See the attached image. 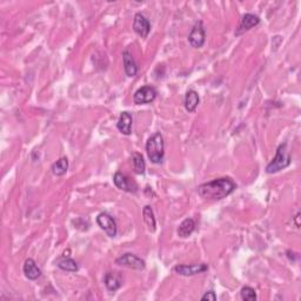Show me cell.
Here are the masks:
<instances>
[{
	"instance_id": "cell-11",
	"label": "cell",
	"mask_w": 301,
	"mask_h": 301,
	"mask_svg": "<svg viewBox=\"0 0 301 301\" xmlns=\"http://www.w3.org/2000/svg\"><path fill=\"white\" fill-rule=\"evenodd\" d=\"M260 24V18L256 14L252 13H246L243 15L241 18L240 24H239L237 31H235V36H241L247 31H250L253 27H256L257 25Z\"/></svg>"
},
{
	"instance_id": "cell-17",
	"label": "cell",
	"mask_w": 301,
	"mask_h": 301,
	"mask_svg": "<svg viewBox=\"0 0 301 301\" xmlns=\"http://www.w3.org/2000/svg\"><path fill=\"white\" fill-rule=\"evenodd\" d=\"M142 216H144V222L145 225L147 226V229L150 232H156L157 228V221H156V216H154L153 210H152L151 206H145L144 210H142Z\"/></svg>"
},
{
	"instance_id": "cell-12",
	"label": "cell",
	"mask_w": 301,
	"mask_h": 301,
	"mask_svg": "<svg viewBox=\"0 0 301 301\" xmlns=\"http://www.w3.org/2000/svg\"><path fill=\"white\" fill-rule=\"evenodd\" d=\"M104 282L108 291L116 292L123 286V275L119 272H107L105 274Z\"/></svg>"
},
{
	"instance_id": "cell-15",
	"label": "cell",
	"mask_w": 301,
	"mask_h": 301,
	"mask_svg": "<svg viewBox=\"0 0 301 301\" xmlns=\"http://www.w3.org/2000/svg\"><path fill=\"white\" fill-rule=\"evenodd\" d=\"M132 114L129 113V112H123L117 123V127L124 135H129L132 132Z\"/></svg>"
},
{
	"instance_id": "cell-7",
	"label": "cell",
	"mask_w": 301,
	"mask_h": 301,
	"mask_svg": "<svg viewBox=\"0 0 301 301\" xmlns=\"http://www.w3.org/2000/svg\"><path fill=\"white\" fill-rule=\"evenodd\" d=\"M97 223L100 226L101 229H104L105 233H106L110 238H114L118 233V227L116 220L113 219V216H111L110 214L106 212H102L97 216Z\"/></svg>"
},
{
	"instance_id": "cell-16",
	"label": "cell",
	"mask_w": 301,
	"mask_h": 301,
	"mask_svg": "<svg viewBox=\"0 0 301 301\" xmlns=\"http://www.w3.org/2000/svg\"><path fill=\"white\" fill-rule=\"evenodd\" d=\"M199 101H200V98H199V94H198L197 91H194V89H190V91L186 92L185 102H184L186 111L190 112V113L194 112L195 110H197L198 105H199Z\"/></svg>"
},
{
	"instance_id": "cell-20",
	"label": "cell",
	"mask_w": 301,
	"mask_h": 301,
	"mask_svg": "<svg viewBox=\"0 0 301 301\" xmlns=\"http://www.w3.org/2000/svg\"><path fill=\"white\" fill-rule=\"evenodd\" d=\"M57 266L60 269H63V271L66 272H77L79 269L78 263L74 261L73 259H71V258H63L61 260H59L57 262Z\"/></svg>"
},
{
	"instance_id": "cell-6",
	"label": "cell",
	"mask_w": 301,
	"mask_h": 301,
	"mask_svg": "<svg viewBox=\"0 0 301 301\" xmlns=\"http://www.w3.org/2000/svg\"><path fill=\"white\" fill-rule=\"evenodd\" d=\"M157 89L153 86L146 85L142 86L134 93L133 95V100L134 104L136 105H145V104H151L152 101L156 100L157 98Z\"/></svg>"
},
{
	"instance_id": "cell-23",
	"label": "cell",
	"mask_w": 301,
	"mask_h": 301,
	"mask_svg": "<svg viewBox=\"0 0 301 301\" xmlns=\"http://www.w3.org/2000/svg\"><path fill=\"white\" fill-rule=\"evenodd\" d=\"M201 300L203 301H215L216 300V294L214 291H209L206 292V293L204 294L203 297H201Z\"/></svg>"
},
{
	"instance_id": "cell-22",
	"label": "cell",
	"mask_w": 301,
	"mask_h": 301,
	"mask_svg": "<svg viewBox=\"0 0 301 301\" xmlns=\"http://www.w3.org/2000/svg\"><path fill=\"white\" fill-rule=\"evenodd\" d=\"M240 297H241V299L245 301H253L257 299V293H256V291H254V288L250 287V286H245L241 288Z\"/></svg>"
},
{
	"instance_id": "cell-4",
	"label": "cell",
	"mask_w": 301,
	"mask_h": 301,
	"mask_svg": "<svg viewBox=\"0 0 301 301\" xmlns=\"http://www.w3.org/2000/svg\"><path fill=\"white\" fill-rule=\"evenodd\" d=\"M206 42V31L203 21H197L194 26L192 27L190 34H188V43L192 47L201 48Z\"/></svg>"
},
{
	"instance_id": "cell-10",
	"label": "cell",
	"mask_w": 301,
	"mask_h": 301,
	"mask_svg": "<svg viewBox=\"0 0 301 301\" xmlns=\"http://www.w3.org/2000/svg\"><path fill=\"white\" fill-rule=\"evenodd\" d=\"M133 31L141 38H147L151 31V23L142 13H136L133 20Z\"/></svg>"
},
{
	"instance_id": "cell-19",
	"label": "cell",
	"mask_w": 301,
	"mask_h": 301,
	"mask_svg": "<svg viewBox=\"0 0 301 301\" xmlns=\"http://www.w3.org/2000/svg\"><path fill=\"white\" fill-rule=\"evenodd\" d=\"M52 173L57 176H61L64 174H66L67 170H68V159L67 158H60V159L55 161V163L51 167Z\"/></svg>"
},
{
	"instance_id": "cell-21",
	"label": "cell",
	"mask_w": 301,
	"mask_h": 301,
	"mask_svg": "<svg viewBox=\"0 0 301 301\" xmlns=\"http://www.w3.org/2000/svg\"><path fill=\"white\" fill-rule=\"evenodd\" d=\"M132 164L133 170H134L136 174H144L146 170V163L144 160V157H142L140 153H133Z\"/></svg>"
},
{
	"instance_id": "cell-5",
	"label": "cell",
	"mask_w": 301,
	"mask_h": 301,
	"mask_svg": "<svg viewBox=\"0 0 301 301\" xmlns=\"http://www.w3.org/2000/svg\"><path fill=\"white\" fill-rule=\"evenodd\" d=\"M116 263L119 266H124V267L136 269V271H141L145 268L146 263L141 258L136 257L133 253H125L122 257H119L116 260Z\"/></svg>"
},
{
	"instance_id": "cell-2",
	"label": "cell",
	"mask_w": 301,
	"mask_h": 301,
	"mask_svg": "<svg viewBox=\"0 0 301 301\" xmlns=\"http://www.w3.org/2000/svg\"><path fill=\"white\" fill-rule=\"evenodd\" d=\"M146 152H147L151 163H163L164 157H165V142H164L161 133H154L153 135L150 136V139L146 142Z\"/></svg>"
},
{
	"instance_id": "cell-3",
	"label": "cell",
	"mask_w": 301,
	"mask_h": 301,
	"mask_svg": "<svg viewBox=\"0 0 301 301\" xmlns=\"http://www.w3.org/2000/svg\"><path fill=\"white\" fill-rule=\"evenodd\" d=\"M292 163V157L290 151H288L287 144H281L278 147L277 154L273 158L271 163L266 166V172L268 174H273V173L280 172L281 170L287 169Z\"/></svg>"
},
{
	"instance_id": "cell-13",
	"label": "cell",
	"mask_w": 301,
	"mask_h": 301,
	"mask_svg": "<svg viewBox=\"0 0 301 301\" xmlns=\"http://www.w3.org/2000/svg\"><path fill=\"white\" fill-rule=\"evenodd\" d=\"M23 271L25 277L29 279V280H37V279L42 277V269L38 267L37 262L33 259H31V258L25 260Z\"/></svg>"
},
{
	"instance_id": "cell-1",
	"label": "cell",
	"mask_w": 301,
	"mask_h": 301,
	"mask_svg": "<svg viewBox=\"0 0 301 301\" xmlns=\"http://www.w3.org/2000/svg\"><path fill=\"white\" fill-rule=\"evenodd\" d=\"M237 190V184L229 176L214 179L198 187V194L207 200H221Z\"/></svg>"
},
{
	"instance_id": "cell-14",
	"label": "cell",
	"mask_w": 301,
	"mask_h": 301,
	"mask_svg": "<svg viewBox=\"0 0 301 301\" xmlns=\"http://www.w3.org/2000/svg\"><path fill=\"white\" fill-rule=\"evenodd\" d=\"M123 63H124V70H125L126 76L129 77V78L135 77L136 73H138V66H136L131 52L127 51V49H125V51L123 52Z\"/></svg>"
},
{
	"instance_id": "cell-9",
	"label": "cell",
	"mask_w": 301,
	"mask_h": 301,
	"mask_svg": "<svg viewBox=\"0 0 301 301\" xmlns=\"http://www.w3.org/2000/svg\"><path fill=\"white\" fill-rule=\"evenodd\" d=\"M174 272L182 277H192V275L201 274L209 269L206 263H192V265H178L175 266Z\"/></svg>"
},
{
	"instance_id": "cell-8",
	"label": "cell",
	"mask_w": 301,
	"mask_h": 301,
	"mask_svg": "<svg viewBox=\"0 0 301 301\" xmlns=\"http://www.w3.org/2000/svg\"><path fill=\"white\" fill-rule=\"evenodd\" d=\"M113 182L119 190L129 192V193H135L138 191V185L134 180L124 174L122 172H117L113 176Z\"/></svg>"
},
{
	"instance_id": "cell-18",
	"label": "cell",
	"mask_w": 301,
	"mask_h": 301,
	"mask_svg": "<svg viewBox=\"0 0 301 301\" xmlns=\"http://www.w3.org/2000/svg\"><path fill=\"white\" fill-rule=\"evenodd\" d=\"M194 229H195V221L192 218H187L179 225L178 235L180 238H187L193 233Z\"/></svg>"
}]
</instances>
